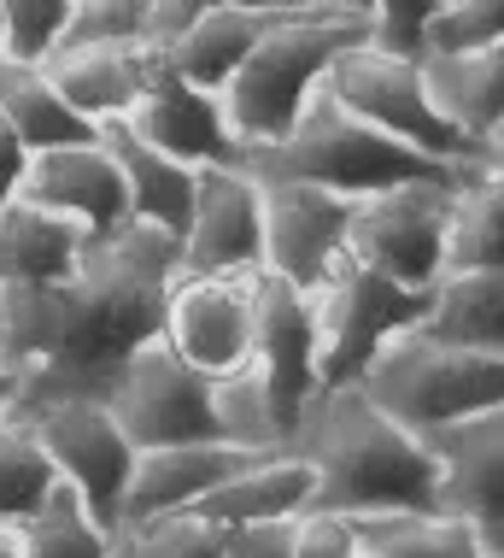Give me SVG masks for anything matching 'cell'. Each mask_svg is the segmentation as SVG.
<instances>
[{
    "label": "cell",
    "instance_id": "cell-18",
    "mask_svg": "<svg viewBox=\"0 0 504 558\" xmlns=\"http://www.w3.org/2000/svg\"><path fill=\"white\" fill-rule=\"evenodd\" d=\"M24 201L76 223V230H88V235L130 223L124 177H118V159H112V147H106V135L100 142H83V147L36 154L29 159V177H24Z\"/></svg>",
    "mask_w": 504,
    "mask_h": 558
},
{
    "label": "cell",
    "instance_id": "cell-30",
    "mask_svg": "<svg viewBox=\"0 0 504 558\" xmlns=\"http://www.w3.org/2000/svg\"><path fill=\"white\" fill-rule=\"evenodd\" d=\"M112 547H118V535L76 500L65 482L48 494V506L29 511L19 523V553L24 558H112Z\"/></svg>",
    "mask_w": 504,
    "mask_h": 558
},
{
    "label": "cell",
    "instance_id": "cell-41",
    "mask_svg": "<svg viewBox=\"0 0 504 558\" xmlns=\"http://www.w3.org/2000/svg\"><path fill=\"white\" fill-rule=\"evenodd\" d=\"M19 388H24V376H19V365H12L7 353H0V417L19 405Z\"/></svg>",
    "mask_w": 504,
    "mask_h": 558
},
{
    "label": "cell",
    "instance_id": "cell-19",
    "mask_svg": "<svg viewBox=\"0 0 504 558\" xmlns=\"http://www.w3.org/2000/svg\"><path fill=\"white\" fill-rule=\"evenodd\" d=\"M247 459L253 452L223 447V441H182V447L135 452V471H130V488H124V523H118V530H130V523H142V518H159V511H194Z\"/></svg>",
    "mask_w": 504,
    "mask_h": 558
},
{
    "label": "cell",
    "instance_id": "cell-34",
    "mask_svg": "<svg viewBox=\"0 0 504 558\" xmlns=\"http://www.w3.org/2000/svg\"><path fill=\"white\" fill-rule=\"evenodd\" d=\"M76 0H0V53L19 65H41L65 41Z\"/></svg>",
    "mask_w": 504,
    "mask_h": 558
},
{
    "label": "cell",
    "instance_id": "cell-48",
    "mask_svg": "<svg viewBox=\"0 0 504 558\" xmlns=\"http://www.w3.org/2000/svg\"><path fill=\"white\" fill-rule=\"evenodd\" d=\"M440 7H446V0H440Z\"/></svg>",
    "mask_w": 504,
    "mask_h": 558
},
{
    "label": "cell",
    "instance_id": "cell-12",
    "mask_svg": "<svg viewBox=\"0 0 504 558\" xmlns=\"http://www.w3.org/2000/svg\"><path fill=\"white\" fill-rule=\"evenodd\" d=\"M265 270V201L247 165H206L182 235V277H258Z\"/></svg>",
    "mask_w": 504,
    "mask_h": 558
},
{
    "label": "cell",
    "instance_id": "cell-22",
    "mask_svg": "<svg viewBox=\"0 0 504 558\" xmlns=\"http://www.w3.org/2000/svg\"><path fill=\"white\" fill-rule=\"evenodd\" d=\"M311 500H317V471L299 452L282 447V452H253L194 511L229 530V523H258V518H299V511H311Z\"/></svg>",
    "mask_w": 504,
    "mask_h": 558
},
{
    "label": "cell",
    "instance_id": "cell-5",
    "mask_svg": "<svg viewBox=\"0 0 504 558\" xmlns=\"http://www.w3.org/2000/svg\"><path fill=\"white\" fill-rule=\"evenodd\" d=\"M358 388L388 417H399L410 435L429 441L434 429L457 424V417L499 412L504 405V353L434 341L429 329L410 324L364 365Z\"/></svg>",
    "mask_w": 504,
    "mask_h": 558
},
{
    "label": "cell",
    "instance_id": "cell-43",
    "mask_svg": "<svg viewBox=\"0 0 504 558\" xmlns=\"http://www.w3.org/2000/svg\"><path fill=\"white\" fill-rule=\"evenodd\" d=\"M0 558H24L19 553V530H7V523H0Z\"/></svg>",
    "mask_w": 504,
    "mask_h": 558
},
{
    "label": "cell",
    "instance_id": "cell-45",
    "mask_svg": "<svg viewBox=\"0 0 504 558\" xmlns=\"http://www.w3.org/2000/svg\"><path fill=\"white\" fill-rule=\"evenodd\" d=\"M112 558H130V553H124V547H112Z\"/></svg>",
    "mask_w": 504,
    "mask_h": 558
},
{
    "label": "cell",
    "instance_id": "cell-14",
    "mask_svg": "<svg viewBox=\"0 0 504 558\" xmlns=\"http://www.w3.org/2000/svg\"><path fill=\"white\" fill-rule=\"evenodd\" d=\"M159 336L200 376L241 371L253 359V277H182L176 270Z\"/></svg>",
    "mask_w": 504,
    "mask_h": 558
},
{
    "label": "cell",
    "instance_id": "cell-28",
    "mask_svg": "<svg viewBox=\"0 0 504 558\" xmlns=\"http://www.w3.org/2000/svg\"><path fill=\"white\" fill-rule=\"evenodd\" d=\"M211 429L223 447L241 452H282L294 435V417L282 412V400L270 395V383L253 365L211 376Z\"/></svg>",
    "mask_w": 504,
    "mask_h": 558
},
{
    "label": "cell",
    "instance_id": "cell-21",
    "mask_svg": "<svg viewBox=\"0 0 504 558\" xmlns=\"http://www.w3.org/2000/svg\"><path fill=\"white\" fill-rule=\"evenodd\" d=\"M106 147L118 159V177H124V201H130V223H147V230H164V235H188V218H194V189H200V171L182 165L159 147H147L130 124H112L100 130Z\"/></svg>",
    "mask_w": 504,
    "mask_h": 558
},
{
    "label": "cell",
    "instance_id": "cell-2",
    "mask_svg": "<svg viewBox=\"0 0 504 558\" xmlns=\"http://www.w3.org/2000/svg\"><path fill=\"white\" fill-rule=\"evenodd\" d=\"M287 452L317 471L311 511H434V452L364 388H323L294 417Z\"/></svg>",
    "mask_w": 504,
    "mask_h": 558
},
{
    "label": "cell",
    "instance_id": "cell-6",
    "mask_svg": "<svg viewBox=\"0 0 504 558\" xmlns=\"http://www.w3.org/2000/svg\"><path fill=\"white\" fill-rule=\"evenodd\" d=\"M305 294H311V318H317V383L323 388H353L364 365L399 329L422 324V306H429V294L399 289L353 253H341L323 270V282Z\"/></svg>",
    "mask_w": 504,
    "mask_h": 558
},
{
    "label": "cell",
    "instance_id": "cell-26",
    "mask_svg": "<svg viewBox=\"0 0 504 558\" xmlns=\"http://www.w3.org/2000/svg\"><path fill=\"white\" fill-rule=\"evenodd\" d=\"M434 341L504 353V270H452L429 289L422 324Z\"/></svg>",
    "mask_w": 504,
    "mask_h": 558
},
{
    "label": "cell",
    "instance_id": "cell-15",
    "mask_svg": "<svg viewBox=\"0 0 504 558\" xmlns=\"http://www.w3.org/2000/svg\"><path fill=\"white\" fill-rule=\"evenodd\" d=\"M124 124L147 147L194 165V171H206V165H241V142L223 118V100L211 88H194L182 71H171V59L159 48L147 53V88Z\"/></svg>",
    "mask_w": 504,
    "mask_h": 558
},
{
    "label": "cell",
    "instance_id": "cell-29",
    "mask_svg": "<svg viewBox=\"0 0 504 558\" xmlns=\"http://www.w3.org/2000/svg\"><path fill=\"white\" fill-rule=\"evenodd\" d=\"M353 523L370 558H487L481 535L452 511H364Z\"/></svg>",
    "mask_w": 504,
    "mask_h": 558
},
{
    "label": "cell",
    "instance_id": "cell-35",
    "mask_svg": "<svg viewBox=\"0 0 504 558\" xmlns=\"http://www.w3.org/2000/svg\"><path fill=\"white\" fill-rule=\"evenodd\" d=\"M504 41V0H446L429 19L417 53H457V48H493Z\"/></svg>",
    "mask_w": 504,
    "mask_h": 558
},
{
    "label": "cell",
    "instance_id": "cell-32",
    "mask_svg": "<svg viewBox=\"0 0 504 558\" xmlns=\"http://www.w3.org/2000/svg\"><path fill=\"white\" fill-rule=\"evenodd\" d=\"M118 547L130 558H223V523L200 511H159L118 530Z\"/></svg>",
    "mask_w": 504,
    "mask_h": 558
},
{
    "label": "cell",
    "instance_id": "cell-47",
    "mask_svg": "<svg viewBox=\"0 0 504 558\" xmlns=\"http://www.w3.org/2000/svg\"><path fill=\"white\" fill-rule=\"evenodd\" d=\"M358 558H370V553H358Z\"/></svg>",
    "mask_w": 504,
    "mask_h": 558
},
{
    "label": "cell",
    "instance_id": "cell-39",
    "mask_svg": "<svg viewBox=\"0 0 504 558\" xmlns=\"http://www.w3.org/2000/svg\"><path fill=\"white\" fill-rule=\"evenodd\" d=\"M211 7H229V0H152V29H147V41H152V48H171L182 29H188L194 19H206Z\"/></svg>",
    "mask_w": 504,
    "mask_h": 558
},
{
    "label": "cell",
    "instance_id": "cell-36",
    "mask_svg": "<svg viewBox=\"0 0 504 558\" xmlns=\"http://www.w3.org/2000/svg\"><path fill=\"white\" fill-rule=\"evenodd\" d=\"M376 24V48H393V53H417L422 48V29L440 12V0H364Z\"/></svg>",
    "mask_w": 504,
    "mask_h": 558
},
{
    "label": "cell",
    "instance_id": "cell-23",
    "mask_svg": "<svg viewBox=\"0 0 504 558\" xmlns=\"http://www.w3.org/2000/svg\"><path fill=\"white\" fill-rule=\"evenodd\" d=\"M88 230L41 213L29 201H12L0 213V294H24V289H48L65 282L83 265Z\"/></svg>",
    "mask_w": 504,
    "mask_h": 558
},
{
    "label": "cell",
    "instance_id": "cell-31",
    "mask_svg": "<svg viewBox=\"0 0 504 558\" xmlns=\"http://www.w3.org/2000/svg\"><path fill=\"white\" fill-rule=\"evenodd\" d=\"M53 488H59V471H53L48 452H41L29 417L7 412V417H0V523L19 530L29 511L48 506Z\"/></svg>",
    "mask_w": 504,
    "mask_h": 558
},
{
    "label": "cell",
    "instance_id": "cell-42",
    "mask_svg": "<svg viewBox=\"0 0 504 558\" xmlns=\"http://www.w3.org/2000/svg\"><path fill=\"white\" fill-rule=\"evenodd\" d=\"M481 165H493V171H504V118H499V124L481 135Z\"/></svg>",
    "mask_w": 504,
    "mask_h": 558
},
{
    "label": "cell",
    "instance_id": "cell-27",
    "mask_svg": "<svg viewBox=\"0 0 504 558\" xmlns=\"http://www.w3.org/2000/svg\"><path fill=\"white\" fill-rule=\"evenodd\" d=\"M452 270H504V171L464 165L446 213V277Z\"/></svg>",
    "mask_w": 504,
    "mask_h": 558
},
{
    "label": "cell",
    "instance_id": "cell-8",
    "mask_svg": "<svg viewBox=\"0 0 504 558\" xmlns=\"http://www.w3.org/2000/svg\"><path fill=\"white\" fill-rule=\"evenodd\" d=\"M19 417H29V429H36L41 452L53 459L59 482L118 535V523H124V488L135 471V447L118 429L112 405L95 395H65V400L19 405Z\"/></svg>",
    "mask_w": 504,
    "mask_h": 558
},
{
    "label": "cell",
    "instance_id": "cell-13",
    "mask_svg": "<svg viewBox=\"0 0 504 558\" xmlns=\"http://www.w3.org/2000/svg\"><path fill=\"white\" fill-rule=\"evenodd\" d=\"M258 201H265V270L294 289H317L323 270L346 253V223L358 201L287 177H258Z\"/></svg>",
    "mask_w": 504,
    "mask_h": 558
},
{
    "label": "cell",
    "instance_id": "cell-4",
    "mask_svg": "<svg viewBox=\"0 0 504 558\" xmlns=\"http://www.w3.org/2000/svg\"><path fill=\"white\" fill-rule=\"evenodd\" d=\"M253 177H287V183H317L329 194H346V201H370V194H388L399 183H446L464 165H440L422 159L417 147L393 142V135L370 130L364 118H353L329 88H317L305 100V112L294 118V130L270 147H253L241 154Z\"/></svg>",
    "mask_w": 504,
    "mask_h": 558
},
{
    "label": "cell",
    "instance_id": "cell-1",
    "mask_svg": "<svg viewBox=\"0 0 504 558\" xmlns=\"http://www.w3.org/2000/svg\"><path fill=\"white\" fill-rule=\"evenodd\" d=\"M182 270V241L147 223L88 235L65 282L0 294V353L19 365V405L95 395L106 400L118 365L159 336L164 294ZM12 405V412H19Z\"/></svg>",
    "mask_w": 504,
    "mask_h": 558
},
{
    "label": "cell",
    "instance_id": "cell-38",
    "mask_svg": "<svg viewBox=\"0 0 504 558\" xmlns=\"http://www.w3.org/2000/svg\"><path fill=\"white\" fill-rule=\"evenodd\" d=\"M223 558H294V518H258V523H229Z\"/></svg>",
    "mask_w": 504,
    "mask_h": 558
},
{
    "label": "cell",
    "instance_id": "cell-7",
    "mask_svg": "<svg viewBox=\"0 0 504 558\" xmlns=\"http://www.w3.org/2000/svg\"><path fill=\"white\" fill-rule=\"evenodd\" d=\"M323 88L353 118H364V124L381 130V135H393V142L417 147L422 159H440V165H476L481 159L476 142L457 135L429 100L417 53H393V48H376V41H358V48H346L329 65Z\"/></svg>",
    "mask_w": 504,
    "mask_h": 558
},
{
    "label": "cell",
    "instance_id": "cell-17",
    "mask_svg": "<svg viewBox=\"0 0 504 558\" xmlns=\"http://www.w3.org/2000/svg\"><path fill=\"white\" fill-rule=\"evenodd\" d=\"M317 7H334V0H229V7H211L206 19H194L171 48H159L171 59V71H182L194 88H218L235 77V65L247 59L270 29L305 19Z\"/></svg>",
    "mask_w": 504,
    "mask_h": 558
},
{
    "label": "cell",
    "instance_id": "cell-9",
    "mask_svg": "<svg viewBox=\"0 0 504 558\" xmlns=\"http://www.w3.org/2000/svg\"><path fill=\"white\" fill-rule=\"evenodd\" d=\"M457 177H446V183H399L388 194L358 201L353 223H346V253L381 270L388 282H399V289L429 294L446 277V213H452Z\"/></svg>",
    "mask_w": 504,
    "mask_h": 558
},
{
    "label": "cell",
    "instance_id": "cell-37",
    "mask_svg": "<svg viewBox=\"0 0 504 558\" xmlns=\"http://www.w3.org/2000/svg\"><path fill=\"white\" fill-rule=\"evenodd\" d=\"M358 523L341 511H299L294 518V558H358Z\"/></svg>",
    "mask_w": 504,
    "mask_h": 558
},
{
    "label": "cell",
    "instance_id": "cell-10",
    "mask_svg": "<svg viewBox=\"0 0 504 558\" xmlns=\"http://www.w3.org/2000/svg\"><path fill=\"white\" fill-rule=\"evenodd\" d=\"M106 405H112L118 429L130 435L135 452L218 441V429H211V376L182 365L164 336H147L118 365L112 388H106Z\"/></svg>",
    "mask_w": 504,
    "mask_h": 558
},
{
    "label": "cell",
    "instance_id": "cell-46",
    "mask_svg": "<svg viewBox=\"0 0 504 558\" xmlns=\"http://www.w3.org/2000/svg\"><path fill=\"white\" fill-rule=\"evenodd\" d=\"M0 65H7V53H0Z\"/></svg>",
    "mask_w": 504,
    "mask_h": 558
},
{
    "label": "cell",
    "instance_id": "cell-25",
    "mask_svg": "<svg viewBox=\"0 0 504 558\" xmlns=\"http://www.w3.org/2000/svg\"><path fill=\"white\" fill-rule=\"evenodd\" d=\"M0 124L19 135V147L29 159L53 154V147L100 142V130L65 107V95L48 83V71H41V65H19V59L0 65Z\"/></svg>",
    "mask_w": 504,
    "mask_h": 558
},
{
    "label": "cell",
    "instance_id": "cell-40",
    "mask_svg": "<svg viewBox=\"0 0 504 558\" xmlns=\"http://www.w3.org/2000/svg\"><path fill=\"white\" fill-rule=\"evenodd\" d=\"M24 177H29V154L19 147V135L0 124V213L12 201H24Z\"/></svg>",
    "mask_w": 504,
    "mask_h": 558
},
{
    "label": "cell",
    "instance_id": "cell-44",
    "mask_svg": "<svg viewBox=\"0 0 504 558\" xmlns=\"http://www.w3.org/2000/svg\"><path fill=\"white\" fill-rule=\"evenodd\" d=\"M334 7H364V0H334Z\"/></svg>",
    "mask_w": 504,
    "mask_h": 558
},
{
    "label": "cell",
    "instance_id": "cell-3",
    "mask_svg": "<svg viewBox=\"0 0 504 558\" xmlns=\"http://www.w3.org/2000/svg\"><path fill=\"white\" fill-rule=\"evenodd\" d=\"M358 41H376V24L364 7H317L294 24L270 29L235 65V77L218 88L241 154L282 142L294 130V118L305 112V100L329 83V65L346 48H358Z\"/></svg>",
    "mask_w": 504,
    "mask_h": 558
},
{
    "label": "cell",
    "instance_id": "cell-24",
    "mask_svg": "<svg viewBox=\"0 0 504 558\" xmlns=\"http://www.w3.org/2000/svg\"><path fill=\"white\" fill-rule=\"evenodd\" d=\"M422 59V83L429 100L440 107V118L476 142L504 118V41L493 48H457V53H417Z\"/></svg>",
    "mask_w": 504,
    "mask_h": 558
},
{
    "label": "cell",
    "instance_id": "cell-11",
    "mask_svg": "<svg viewBox=\"0 0 504 558\" xmlns=\"http://www.w3.org/2000/svg\"><path fill=\"white\" fill-rule=\"evenodd\" d=\"M434 511H452L481 535L487 558H504V405L429 435Z\"/></svg>",
    "mask_w": 504,
    "mask_h": 558
},
{
    "label": "cell",
    "instance_id": "cell-16",
    "mask_svg": "<svg viewBox=\"0 0 504 558\" xmlns=\"http://www.w3.org/2000/svg\"><path fill=\"white\" fill-rule=\"evenodd\" d=\"M247 365L270 383V395L282 400L287 417H299L305 405L323 395V383H317L311 294L282 282V277H270V270L253 277V359Z\"/></svg>",
    "mask_w": 504,
    "mask_h": 558
},
{
    "label": "cell",
    "instance_id": "cell-20",
    "mask_svg": "<svg viewBox=\"0 0 504 558\" xmlns=\"http://www.w3.org/2000/svg\"><path fill=\"white\" fill-rule=\"evenodd\" d=\"M147 53L152 48H53L41 59V71H48V83L65 95L76 118H88L95 130H112L142 100Z\"/></svg>",
    "mask_w": 504,
    "mask_h": 558
},
{
    "label": "cell",
    "instance_id": "cell-33",
    "mask_svg": "<svg viewBox=\"0 0 504 558\" xmlns=\"http://www.w3.org/2000/svg\"><path fill=\"white\" fill-rule=\"evenodd\" d=\"M152 0H76L59 48H152Z\"/></svg>",
    "mask_w": 504,
    "mask_h": 558
}]
</instances>
